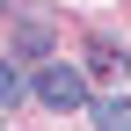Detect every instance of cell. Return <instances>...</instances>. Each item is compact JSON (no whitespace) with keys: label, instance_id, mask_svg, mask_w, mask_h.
Returning a JSON list of instances; mask_svg holds the SVG:
<instances>
[{"label":"cell","instance_id":"6da1fadb","mask_svg":"<svg viewBox=\"0 0 131 131\" xmlns=\"http://www.w3.org/2000/svg\"><path fill=\"white\" fill-rule=\"evenodd\" d=\"M29 88H37V102L44 109H80L88 102V73H80V66H37V73H29Z\"/></svg>","mask_w":131,"mask_h":131},{"label":"cell","instance_id":"7a4b0ae2","mask_svg":"<svg viewBox=\"0 0 131 131\" xmlns=\"http://www.w3.org/2000/svg\"><path fill=\"white\" fill-rule=\"evenodd\" d=\"M15 58L51 66V22H22V29H15Z\"/></svg>","mask_w":131,"mask_h":131},{"label":"cell","instance_id":"3957f363","mask_svg":"<svg viewBox=\"0 0 131 131\" xmlns=\"http://www.w3.org/2000/svg\"><path fill=\"white\" fill-rule=\"evenodd\" d=\"M95 124H102V131H131V102H124V95L95 102Z\"/></svg>","mask_w":131,"mask_h":131},{"label":"cell","instance_id":"277c9868","mask_svg":"<svg viewBox=\"0 0 131 131\" xmlns=\"http://www.w3.org/2000/svg\"><path fill=\"white\" fill-rule=\"evenodd\" d=\"M15 95H22V66H15V58H0V102H15Z\"/></svg>","mask_w":131,"mask_h":131},{"label":"cell","instance_id":"5b68a950","mask_svg":"<svg viewBox=\"0 0 131 131\" xmlns=\"http://www.w3.org/2000/svg\"><path fill=\"white\" fill-rule=\"evenodd\" d=\"M0 7H7V0H0Z\"/></svg>","mask_w":131,"mask_h":131}]
</instances>
